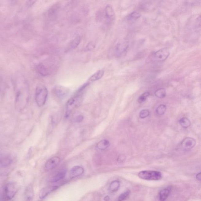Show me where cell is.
I'll use <instances>...</instances> for the list:
<instances>
[{
	"mask_svg": "<svg viewBox=\"0 0 201 201\" xmlns=\"http://www.w3.org/2000/svg\"><path fill=\"white\" fill-rule=\"evenodd\" d=\"M17 93L16 105L18 109H22L27 102L29 95V87L27 83L22 75L18 74L16 76Z\"/></svg>",
	"mask_w": 201,
	"mask_h": 201,
	"instance_id": "6da1fadb",
	"label": "cell"
},
{
	"mask_svg": "<svg viewBox=\"0 0 201 201\" xmlns=\"http://www.w3.org/2000/svg\"><path fill=\"white\" fill-rule=\"evenodd\" d=\"M84 89L80 87L75 95L68 100L66 104V116L68 117L72 112L79 106L82 102V97Z\"/></svg>",
	"mask_w": 201,
	"mask_h": 201,
	"instance_id": "7a4b0ae2",
	"label": "cell"
},
{
	"mask_svg": "<svg viewBox=\"0 0 201 201\" xmlns=\"http://www.w3.org/2000/svg\"><path fill=\"white\" fill-rule=\"evenodd\" d=\"M48 95V91L44 86L41 85L37 87L35 99L37 104L39 107H42L45 104Z\"/></svg>",
	"mask_w": 201,
	"mask_h": 201,
	"instance_id": "3957f363",
	"label": "cell"
},
{
	"mask_svg": "<svg viewBox=\"0 0 201 201\" xmlns=\"http://www.w3.org/2000/svg\"><path fill=\"white\" fill-rule=\"evenodd\" d=\"M138 176L141 179L150 181L159 180L162 178L161 172L153 171H142L139 173Z\"/></svg>",
	"mask_w": 201,
	"mask_h": 201,
	"instance_id": "277c9868",
	"label": "cell"
},
{
	"mask_svg": "<svg viewBox=\"0 0 201 201\" xmlns=\"http://www.w3.org/2000/svg\"><path fill=\"white\" fill-rule=\"evenodd\" d=\"M18 187L16 183L10 182L6 185L5 192L6 197L8 200H10L15 196L17 192Z\"/></svg>",
	"mask_w": 201,
	"mask_h": 201,
	"instance_id": "5b68a950",
	"label": "cell"
},
{
	"mask_svg": "<svg viewBox=\"0 0 201 201\" xmlns=\"http://www.w3.org/2000/svg\"><path fill=\"white\" fill-rule=\"evenodd\" d=\"M169 55V49L167 48H164L160 49L154 53V59L157 62H163L167 60Z\"/></svg>",
	"mask_w": 201,
	"mask_h": 201,
	"instance_id": "8992f818",
	"label": "cell"
},
{
	"mask_svg": "<svg viewBox=\"0 0 201 201\" xmlns=\"http://www.w3.org/2000/svg\"><path fill=\"white\" fill-rule=\"evenodd\" d=\"M54 91L56 96L60 99H65L70 93V90L68 88L61 85L56 86Z\"/></svg>",
	"mask_w": 201,
	"mask_h": 201,
	"instance_id": "52a82bcc",
	"label": "cell"
},
{
	"mask_svg": "<svg viewBox=\"0 0 201 201\" xmlns=\"http://www.w3.org/2000/svg\"><path fill=\"white\" fill-rule=\"evenodd\" d=\"M128 44L126 42H122L117 44L115 49V54L117 57H120L126 54Z\"/></svg>",
	"mask_w": 201,
	"mask_h": 201,
	"instance_id": "ba28073f",
	"label": "cell"
},
{
	"mask_svg": "<svg viewBox=\"0 0 201 201\" xmlns=\"http://www.w3.org/2000/svg\"><path fill=\"white\" fill-rule=\"evenodd\" d=\"M196 145V141L192 137H188L184 139L181 143L182 149L185 151H189L192 149Z\"/></svg>",
	"mask_w": 201,
	"mask_h": 201,
	"instance_id": "9c48e42d",
	"label": "cell"
},
{
	"mask_svg": "<svg viewBox=\"0 0 201 201\" xmlns=\"http://www.w3.org/2000/svg\"><path fill=\"white\" fill-rule=\"evenodd\" d=\"M60 161L61 159L58 157H52L46 162L45 165V168L48 171L54 169L59 165Z\"/></svg>",
	"mask_w": 201,
	"mask_h": 201,
	"instance_id": "30bf717a",
	"label": "cell"
},
{
	"mask_svg": "<svg viewBox=\"0 0 201 201\" xmlns=\"http://www.w3.org/2000/svg\"><path fill=\"white\" fill-rule=\"evenodd\" d=\"M105 17L109 22H113L115 20L116 15L111 5H108L106 6L105 8Z\"/></svg>",
	"mask_w": 201,
	"mask_h": 201,
	"instance_id": "8fae6325",
	"label": "cell"
},
{
	"mask_svg": "<svg viewBox=\"0 0 201 201\" xmlns=\"http://www.w3.org/2000/svg\"><path fill=\"white\" fill-rule=\"evenodd\" d=\"M58 186H49L42 189L39 193V197L41 199H44L49 194L58 189Z\"/></svg>",
	"mask_w": 201,
	"mask_h": 201,
	"instance_id": "7c38bea8",
	"label": "cell"
},
{
	"mask_svg": "<svg viewBox=\"0 0 201 201\" xmlns=\"http://www.w3.org/2000/svg\"><path fill=\"white\" fill-rule=\"evenodd\" d=\"M84 172V169L83 167L80 166H75L73 167L70 172V178H76V177L80 176Z\"/></svg>",
	"mask_w": 201,
	"mask_h": 201,
	"instance_id": "4fadbf2b",
	"label": "cell"
},
{
	"mask_svg": "<svg viewBox=\"0 0 201 201\" xmlns=\"http://www.w3.org/2000/svg\"><path fill=\"white\" fill-rule=\"evenodd\" d=\"M34 192L33 187L29 185L25 189L23 196V201H31L33 199Z\"/></svg>",
	"mask_w": 201,
	"mask_h": 201,
	"instance_id": "5bb4252c",
	"label": "cell"
},
{
	"mask_svg": "<svg viewBox=\"0 0 201 201\" xmlns=\"http://www.w3.org/2000/svg\"><path fill=\"white\" fill-rule=\"evenodd\" d=\"M12 159L9 156H0V167L4 168L8 166L12 163Z\"/></svg>",
	"mask_w": 201,
	"mask_h": 201,
	"instance_id": "9a60e30c",
	"label": "cell"
},
{
	"mask_svg": "<svg viewBox=\"0 0 201 201\" xmlns=\"http://www.w3.org/2000/svg\"><path fill=\"white\" fill-rule=\"evenodd\" d=\"M104 74V71L103 70H98L95 74L91 75V76L88 79L87 82L91 83V82L98 81V80L100 79L103 77Z\"/></svg>",
	"mask_w": 201,
	"mask_h": 201,
	"instance_id": "2e32d148",
	"label": "cell"
},
{
	"mask_svg": "<svg viewBox=\"0 0 201 201\" xmlns=\"http://www.w3.org/2000/svg\"><path fill=\"white\" fill-rule=\"evenodd\" d=\"M67 171L66 169H63L62 171L59 172L54 176H53L51 179L50 182L52 183H55L58 182L61 180L65 177L66 174H67Z\"/></svg>",
	"mask_w": 201,
	"mask_h": 201,
	"instance_id": "e0dca14e",
	"label": "cell"
},
{
	"mask_svg": "<svg viewBox=\"0 0 201 201\" xmlns=\"http://www.w3.org/2000/svg\"><path fill=\"white\" fill-rule=\"evenodd\" d=\"M38 72L41 75L46 76L49 74L48 69L43 63H40L37 66Z\"/></svg>",
	"mask_w": 201,
	"mask_h": 201,
	"instance_id": "ac0fdd59",
	"label": "cell"
},
{
	"mask_svg": "<svg viewBox=\"0 0 201 201\" xmlns=\"http://www.w3.org/2000/svg\"><path fill=\"white\" fill-rule=\"evenodd\" d=\"M110 145L109 141L107 140H102L100 141L97 144V148L99 150H105L109 148Z\"/></svg>",
	"mask_w": 201,
	"mask_h": 201,
	"instance_id": "d6986e66",
	"label": "cell"
},
{
	"mask_svg": "<svg viewBox=\"0 0 201 201\" xmlns=\"http://www.w3.org/2000/svg\"><path fill=\"white\" fill-rule=\"evenodd\" d=\"M170 191V188H165L161 190L159 193L160 200L161 201H165L169 196Z\"/></svg>",
	"mask_w": 201,
	"mask_h": 201,
	"instance_id": "ffe728a7",
	"label": "cell"
},
{
	"mask_svg": "<svg viewBox=\"0 0 201 201\" xmlns=\"http://www.w3.org/2000/svg\"><path fill=\"white\" fill-rule=\"evenodd\" d=\"M80 42H81V37H76L75 38L73 39L70 42L69 46L71 50H73V49L76 48L79 45Z\"/></svg>",
	"mask_w": 201,
	"mask_h": 201,
	"instance_id": "44dd1931",
	"label": "cell"
},
{
	"mask_svg": "<svg viewBox=\"0 0 201 201\" xmlns=\"http://www.w3.org/2000/svg\"><path fill=\"white\" fill-rule=\"evenodd\" d=\"M120 186V183L118 181H114L110 185V189L112 192H114L118 190Z\"/></svg>",
	"mask_w": 201,
	"mask_h": 201,
	"instance_id": "7402d4cb",
	"label": "cell"
},
{
	"mask_svg": "<svg viewBox=\"0 0 201 201\" xmlns=\"http://www.w3.org/2000/svg\"><path fill=\"white\" fill-rule=\"evenodd\" d=\"M180 123L184 128H187L191 125V122L189 119L185 118L181 119L180 120Z\"/></svg>",
	"mask_w": 201,
	"mask_h": 201,
	"instance_id": "603a6c76",
	"label": "cell"
},
{
	"mask_svg": "<svg viewBox=\"0 0 201 201\" xmlns=\"http://www.w3.org/2000/svg\"><path fill=\"white\" fill-rule=\"evenodd\" d=\"M155 95L157 98H164L166 96V91L164 88H160L157 90L155 92Z\"/></svg>",
	"mask_w": 201,
	"mask_h": 201,
	"instance_id": "cb8c5ba5",
	"label": "cell"
},
{
	"mask_svg": "<svg viewBox=\"0 0 201 201\" xmlns=\"http://www.w3.org/2000/svg\"><path fill=\"white\" fill-rule=\"evenodd\" d=\"M140 16L141 14L140 12L137 11H134L129 15V19L132 20H135L138 19Z\"/></svg>",
	"mask_w": 201,
	"mask_h": 201,
	"instance_id": "d4e9b609",
	"label": "cell"
},
{
	"mask_svg": "<svg viewBox=\"0 0 201 201\" xmlns=\"http://www.w3.org/2000/svg\"><path fill=\"white\" fill-rule=\"evenodd\" d=\"M166 110V106L165 105H161L157 109V114L162 115L164 114Z\"/></svg>",
	"mask_w": 201,
	"mask_h": 201,
	"instance_id": "484cf974",
	"label": "cell"
},
{
	"mask_svg": "<svg viewBox=\"0 0 201 201\" xmlns=\"http://www.w3.org/2000/svg\"><path fill=\"white\" fill-rule=\"evenodd\" d=\"M149 95L150 93L149 92H146L143 94L138 98V102L139 103H141L145 102Z\"/></svg>",
	"mask_w": 201,
	"mask_h": 201,
	"instance_id": "4316f807",
	"label": "cell"
},
{
	"mask_svg": "<svg viewBox=\"0 0 201 201\" xmlns=\"http://www.w3.org/2000/svg\"><path fill=\"white\" fill-rule=\"evenodd\" d=\"M130 191L128 190L121 194L119 196L118 201H123L125 200V199H126V198L128 197L129 195H130Z\"/></svg>",
	"mask_w": 201,
	"mask_h": 201,
	"instance_id": "83f0119b",
	"label": "cell"
},
{
	"mask_svg": "<svg viewBox=\"0 0 201 201\" xmlns=\"http://www.w3.org/2000/svg\"><path fill=\"white\" fill-rule=\"evenodd\" d=\"M149 114L150 112L148 110H143L140 112V117L141 118H146L149 116Z\"/></svg>",
	"mask_w": 201,
	"mask_h": 201,
	"instance_id": "f1b7e54d",
	"label": "cell"
},
{
	"mask_svg": "<svg viewBox=\"0 0 201 201\" xmlns=\"http://www.w3.org/2000/svg\"><path fill=\"white\" fill-rule=\"evenodd\" d=\"M95 43L93 42H89L87 45L86 48V50H87V51H91V50H94L95 49Z\"/></svg>",
	"mask_w": 201,
	"mask_h": 201,
	"instance_id": "f546056e",
	"label": "cell"
},
{
	"mask_svg": "<svg viewBox=\"0 0 201 201\" xmlns=\"http://www.w3.org/2000/svg\"><path fill=\"white\" fill-rule=\"evenodd\" d=\"M84 117L82 115H78V116L75 117L74 119V122L75 123H79L82 122L83 120Z\"/></svg>",
	"mask_w": 201,
	"mask_h": 201,
	"instance_id": "4dcf8cb0",
	"label": "cell"
},
{
	"mask_svg": "<svg viewBox=\"0 0 201 201\" xmlns=\"http://www.w3.org/2000/svg\"><path fill=\"white\" fill-rule=\"evenodd\" d=\"M196 177L197 179L199 180H201V177L200 173H199L197 174L196 175Z\"/></svg>",
	"mask_w": 201,
	"mask_h": 201,
	"instance_id": "1f68e13d",
	"label": "cell"
},
{
	"mask_svg": "<svg viewBox=\"0 0 201 201\" xmlns=\"http://www.w3.org/2000/svg\"><path fill=\"white\" fill-rule=\"evenodd\" d=\"M110 199V197L109 196H106L104 198V200L105 201H109Z\"/></svg>",
	"mask_w": 201,
	"mask_h": 201,
	"instance_id": "d6a6232c",
	"label": "cell"
}]
</instances>
